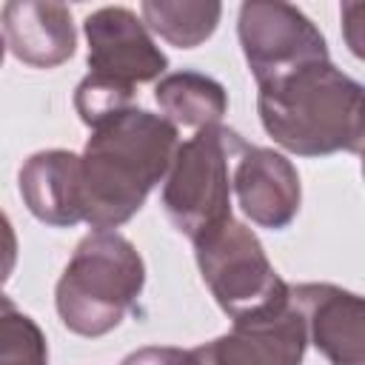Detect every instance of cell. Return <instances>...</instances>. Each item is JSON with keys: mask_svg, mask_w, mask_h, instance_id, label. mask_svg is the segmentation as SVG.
I'll use <instances>...</instances> for the list:
<instances>
[{"mask_svg": "<svg viewBox=\"0 0 365 365\" xmlns=\"http://www.w3.org/2000/svg\"><path fill=\"white\" fill-rule=\"evenodd\" d=\"M177 145V125L137 106L91 128L80 154L83 220L94 231L128 222L148 191L165 180Z\"/></svg>", "mask_w": 365, "mask_h": 365, "instance_id": "obj_1", "label": "cell"}, {"mask_svg": "<svg viewBox=\"0 0 365 365\" xmlns=\"http://www.w3.org/2000/svg\"><path fill=\"white\" fill-rule=\"evenodd\" d=\"M257 111L268 137L291 154L325 157L362 148V86L331 60L259 88Z\"/></svg>", "mask_w": 365, "mask_h": 365, "instance_id": "obj_2", "label": "cell"}, {"mask_svg": "<svg viewBox=\"0 0 365 365\" xmlns=\"http://www.w3.org/2000/svg\"><path fill=\"white\" fill-rule=\"evenodd\" d=\"M145 285V265L137 248L117 231L83 237L57 282V314L80 336L114 331L134 308Z\"/></svg>", "mask_w": 365, "mask_h": 365, "instance_id": "obj_3", "label": "cell"}, {"mask_svg": "<svg viewBox=\"0 0 365 365\" xmlns=\"http://www.w3.org/2000/svg\"><path fill=\"white\" fill-rule=\"evenodd\" d=\"M248 143L228 125H205L177 145L163 185V211L185 237L231 220V168Z\"/></svg>", "mask_w": 365, "mask_h": 365, "instance_id": "obj_4", "label": "cell"}, {"mask_svg": "<svg viewBox=\"0 0 365 365\" xmlns=\"http://www.w3.org/2000/svg\"><path fill=\"white\" fill-rule=\"evenodd\" d=\"M191 242L202 282L231 319L288 305V282L274 271L248 225L231 217Z\"/></svg>", "mask_w": 365, "mask_h": 365, "instance_id": "obj_5", "label": "cell"}, {"mask_svg": "<svg viewBox=\"0 0 365 365\" xmlns=\"http://www.w3.org/2000/svg\"><path fill=\"white\" fill-rule=\"evenodd\" d=\"M237 34L257 88L274 86L308 66L328 63V46L322 31L291 3H242Z\"/></svg>", "mask_w": 365, "mask_h": 365, "instance_id": "obj_6", "label": "cell"}, {"mask_svg": "<svg viewBox=\"0 0 365 365\" xmlns=\"http://www.w3.org/2000/svg\"><path fill=\"white\" fill-rule=\"evenodd\" d=\"M305 322L291 305L234 319V328L200 348L194 356L200 365H302L305 356Z\"/></svg>", "mask_w": 365, "mask_h": 365, "instance_id": "obj_7", "label": "cell"}, {"mask_svg": "<svg viewBox=\"0 0 365 365\" xmlns=\"http://www.w3.org/2000/svg\"><path fill=\"white\" fill-rule=\"evenodd\" d=\"M88 68L120 83H148L168 66L143 20L123 6H106L86 17Z\"/></svg>", "mask_w": 365, "mask_h": 365, "instance_id": "obj_8", "label": "cell"}, {"mask_svg": "<svg viewBox=\"0 0 365 365\" xmlns=\"http://www.w3.org/2000/svg\"><path fill=\"white\" fill-rule=\"evenodd\" d=\"M291 305L305 322V336L331 365H365V305L362 297L328 285H288Z\"/></svg>", "mask_w": 365, "mask_h": 365, "instance_id": "obj_9", "label": "cell"}, {"mask_svg": "<svg viewBox=\"0 0 365 365\" xmlns=\"http://www.w3.org/2000/svg\"><path fill=\"white\" fill-rule=\"evenodd\" d=\"M231 188L237 194V202L242 214L259 225V228H285L302 200L299 174L294 163L274 151L259 145H245L231 168Z\"/></svg>", "mask_w": 365, "mask_h": 365, "instance_id": "obj_10", "label": "cell"}, {"mask_svg": "<svg viewBox=\"0 0 365 365\" xmlns=\"http://www.w3.org/2000/svg\"><path fill=\"white\" fill-rule=\"evenodd\" d=\"M6 46L17 60L34 68H54L74 54L77 31L71 11L48 0H11L0 11Z\"/></svg>", "mask_w": 365, "mask_h": 365, "instance_id": "obj_11", "label": "cell"}, {"mask_svg": "<svg viewBox=\"0 0 365 365\" xmlns=\"http://www.w3.org/2000/svg\"><path fill=\"white\" fill-rule=\"evenodd\" d=\"M20 197L26 208L46 225L83 222V174L80 157L63 148L37 151L20 168Z\"/></svg>", "mask_w": 365, "mask_h": 365, "instance_id": "obj_12", "label": "cell"}, {"mask_svg": "<svg viewBox=\"0 0 365 365\" xmlns=\"http://www.w3.org/2000/svg\"><path fill=\"white\" fill-rule=\"evenodd\" d=\"M154 100L163 111L160 117H165L171 125H188V128L214 125L228 111L225 88L214 77L200 71L165 74L154 88Z\"/></svg>", "mask_w": 365, "mask_h": 365, "instance_id": "obj_13", "label": "cell"}, {"mask_svg": "<svg viewBox=\"0 0 365 365\" xmlns=\"http://www.w3.org/2000/svg\"><path fill=\"white\" fill-rule=\"evenodd\" d=\"M145 26L177 48H197L205 43L222 14L220 3H191V0H145L140 6Z\"/></svg>", "mask_w": 365, "mask_h": 365, "instance_id": "obj_14", "label": "cell"}, {"mask_svg": "<svg viewBox=\"0 0 365 365\" xmlns=\"http://www.w3.org/2000/svg\"><path fill=\"white\" fill-rule=\"evenodd\" d=\"M131 106H134V86L103 77V74L88 71L74 91V108L88 128L108 123L111 117L128 111Z\"/></svg>", "mask_w": 365, "mask_h": 365, "instance_id": "obj_15", "label": "cell"}, {"mask_svg": "<svg viewBox=\"0 0 365 365\" xmlns=\"http://www.w3.org/2000/svg\"><path fill=\"white\" fill-rule=\"evenodd\" d=\"M40 325L29 317V314H23L6 294H0V348H6V345H11V342H17V339H23L26 334H31V331H37Z\"/></svg>", "mask_w": 365, "mask_h": 365, "instance_id": "obj_16", "label": "cell"}, {"mask_svg": "<svg viewBox=\"0 0 365 365\" xmlns=\"http://www.w3.org/2000/svg\"><path fill=\"white\" fill-rule=\"evenodd\" d=\"M120 365H200L194 351H182L174 345H148L128 354Z\"/></svg>", "mask_w": 365, "mask_h": 365, "instance_id": "obj_17", "label": "cell"}, {"mask_svg": "<svg viewBox=\"0 0 365 365\" xmlns=\"http://www.w3.org/2000/svg\"><path fill=\"white\" fill-rule=\"evenodd\" d=\"M0 365H48V348L43 331L9 348H0Z\"/></svg>", "mask_w": 365, "mask_h": 365, "instance_id": "obj_18", "label": "cell"}, {"mask_svg": "<svg viewBox=\"0 0 365 365\" xmlns=\"http://www.w3.org/2000/svg\"><path fill=\"white\" fill-rule=\"evenodd\" d=\"M17 265V234L11 228V220L0 211V285L11 277Z\"/></svg>", "mask_w": 365, "mask_h": 365, "instance_id": "obj_19", "label": "cell"}, {"mask_svg": "<svg viewBox=\"0 0 365 365\" xmlns=\"http://www.w3.org/2000/svg\"><path fill=\"white\" fill-rule=\"evenodd\" d=\"M362 17H365V6H362V3H348V6L342 9L345 40H348V46H351V51H354L356 57H362V34H359Z\"/></svg>", "mask_w": 365, "mask_h": 365, "instance_id": "obj_20", "label": "cell"}, {"mask_svg": "<svg viewBox=\"0 0 365 365\" xmlns=\"http://www.w3.org/2000/svg\"><path fill=\"white\" fill-rule=\"evenodd\" d=\"M3 54H6V37L0 34V63H3Z\"/></svg>", "mask_w": 365, "mask_h": 365, "instance_id": "obj_21", "label": "cell"}]
</instances>
